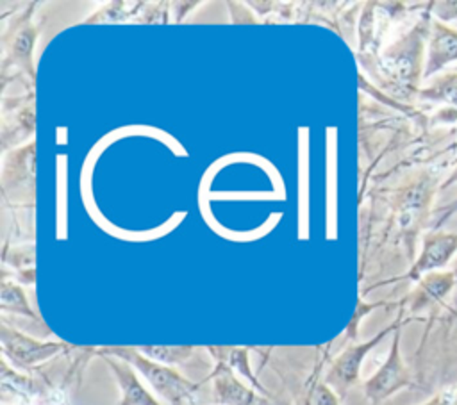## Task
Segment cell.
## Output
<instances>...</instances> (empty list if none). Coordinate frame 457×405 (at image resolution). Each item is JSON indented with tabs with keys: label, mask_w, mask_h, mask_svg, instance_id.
Listing matches in <instances>:
<instances>
[{
	"label": "cell",
	"mask_w": 457,
	"mask_h": 405,
	"mask_svg": "<svg viewBox=\"0 0 457 405\" xmlns=\"http://www.w3.org/2000/svg\"><path fill=\"white\" fill-rule=\"evenodd\" d=\"M2 307L5 310H11V312H16V314H21V316H29V318H36V314L32 312L23 291L14 285V284H4L2 285Z\"/></svg>",
	"instance_id": "5bb4252c"
},
{
	"label": "cell",
	"mask_w": 457,
	"mask_h": 405,
	"mask_svg": "<svg viewBox=\"0 0 457 405\" xmlns=\"http://www.w3.org/2000/svg\"><path fill=\"white\" fill-rule=\"evenodd\" d=\"M212 396L216 405H264L248 385L237 380L225 362H220L212 373Z\"/></svg>",
	"instance_id": "30bf717a"
},
{
	"label": "cell",
	"mask_w": 457,
	"mask_h": 405,
	"mask_svg": "<svg viewBox=\"0 0 457 405\" xmlns=\"http://www.w3.org/2000/svg\"><path fill=\"white\" fill-rule=\"evenodd\" d=\"M457 255V232L434 230L423 237L421 252L412 262L405 278L418 282L423 275L443 271Z\"/></svg>",
	"instance_id": "8992f818"
},
{
	"label": "cell",
	"mask_w": 457,
	"mask_h": 405,
	"mask_svg": "<svg viewBox=\"0 0 457 405\" xmlns=\"http://www.w3.org/2000/svg\"><path fill=\"white\" fill-rule=\"evenodd\" d=\"M453 70H455V71H457V66H455V68H453Z\"/></svg>",
	"instance_id": "603a6c76"
},
{
	"label": "cell",
	"mask_w": 457,
	"mask_h": 405,
	"mask_svg": "<svg viewBox=\"0 0 457 405\" xmlns=\"http://www.w3.org/2000/svg\"><path fill=\"white\" fill-rule=\"evenodd\" d=\"M428 7V4H427ZM430 7L423 11L420 21L412 27V30L403 36L384 57V68L389 73L395 87L402 95L418 93V84L423 79L425 64H423V52H425V39H428L430 32Z\"/></svg>",
	"instance_id": "6da1fadb"
},
{
	"label": "cell",
	"mask_w": 457,
	"mask_h": 405,
	"mask_svg": "<svg viewBox=\"0 0 457 405\" xmlns=\"http://www.w3.org/2000/svg\"><path fill=\"white\" fill-rule=\"evenodd\" d=\"M312 405H339V398L336 396V393L330 387H327L325 384H320L314 389Z\"/></svg>",
	"instance_id": "e0dca14e"
},
{
	"label": "cell",
	"mask_w": 457,
	"mask_h": 405,
	"mask_svg": "<svg viewBox=\"0 0 457 405\" xmlns=\"http://www.w3.org/2000/svg\"><path fill=\"white\" fill-rule=\"evenodd\" d=\"M0 339H2V346L4 351L20 366H34L37 362L48 360L50 357L57 355L59 351H62L66 346L62 343H55V341H36L32 337L23 335L21 332L9 328V326H2L0 332Z\"/></svg>",
	"instance_id": "52a82bcc"
},
{
	"label": "cell",
	"mask_w": 457,
	"mask_h": 405,
	"mask_svg": "<svg viewBox=\"0 0 457 405\" xmlns=\"http://www.w3.org/2000/svg\"><path fill=\"white\" fill-rule=\"evenodd\" d=\"M439 187L441 184L437 177L425 171L402 191L398 202V223L400 228L409 236V239H414L423 227L434 194Z\"/></svg>",
	"instance_id": "5b68a950"
},
{
	"label": "cell",
	"mask_w": 457,
	"mask_h": 405,
	"mask_svg": "<svg viewBox=\"0 0 457 405\" xmlns=\"http://www.w3.org/2000/svg\"><path fill=\"white\" fill-rule=\"evenodd\" d=\"M303 405H312V394L303 401Z\"/></svg>",
	"instance_id": "44dd1931"
},
{
	"label": "cell",
	"mask_w": 457,
	"mask_h": 405,
	"mask_svg": "<svg viewBox=\"0 0 457 405\" xmlns=\"http://www.w3.org/2000/svg\"><path fill=\"white\" fill-rule=\"evenodd\" d=\"M453 184H457V166H455L453 171L441 182V189H446V187H450V186H453Z\"/></svg>",
	"instance_id": "ffe728a7"
},
{
	"label": "cell",
	"mask_w": 457,
	"mask_h": 405,
	"mask_svg": "<svg viewBox=\"0 0 457 405\" xmlns=\"http://www.w3.org/2000/svg\"><path fill=\"white\" fill-rule=\"evenodd\" d=\"M137 350L143 355L150 357L152 360L166 364V366L179 364V362L189 359L193 353V346H141Z\"/></svg>",
	"instance_id": "4fadbf2b"
},
{
	"label": "cell",
	"mask_w": 457,
	"mask_h": 405,
	"mask_svg": "<svg viewBox=\"0 0 457 405\" xmlns=\"http://www.w3.org/2000/svg\"><path fill=\"white\" fill-rule=\"evenodd\" d=\"M105 357V362L109 364L112 375L118 380V385L121 389V400L118 405H162L154 394L148 393V389L139 382L136 369L123 362V360H114L112 357Z\"/></svg>",
	"instance_id": "8fae6325"
},
{
	"label": "cell",
	"mask_w": 457,
	"mask_h": 405,
	"mask_svg": "<svg viewBox=\"0 0 457 405\" xmlns=\"http://www.w3.org/2000/svg\"><path fill=\"white\" fill-rule=\"evenodd\" d=\"M412 385V376L400 351V328L393 332L389 353L382 366L364 382V394L371 405H378L396 391Z\"/></svg>",
	"instance_id": "277c9868"
},
{
	"label": "cell",
	"mask_w": 457,
	"mask_h": 405,
	"mask_svg": "<svg viewBox=\"0 0 457 405\" xmlns=\"http://www.w3.org/2000/svg\"><path fill=\"white\" fill-rule=\"evenodd\" d=\"M421 405H457V387H446Z\"/></svg>",
	"instance_id": "ac0fdd59"
},
{
	"label": "cell",
	"mask_w": 457,
	"mask_h": 405,
	"mask_svg": "<svg viewBox=\"0 0 457 405\" xmlns=\"http://www.w3.org/2000/svg\"><path fill=\"white\" fill-rule=\"evenodd\" d=\"M453 273H455V277H457V260H455V264H453V269H452Z\"/></svg>",
	"instance_id": "7402d4cb"
},
{
	"label": "cell",
	"mask_w": 457,
	"mask_h": 405,
	"mask_svg": "<svg viewBox=\"0 0 457 405\" xmlns=\"http://www.w3.org/2000/svg\"><path fill=\"white\" fill-rule=\"evenodd\" d=\"M453 62H457V29L437 18H432L423 79L441 71L445 73L446 68Z\"/></svg>",
	"instance_id": "ba28073f"
},
{
	"label": "cell",
	"mask_w": 457,
	"mask_h": 405,
	"mask_svg": "<svg viewBox=\"0 0 457 405\" xmlns=\"http://www.w3.org/2000/svg\"><path fill=\"white\" fill-rule=\"evenodd\" d=\"M455 285H457V277L452 269L432 271L423 275L418 280L411 296L405 298V302L409 303V310L418 312V310L441 305L446 300V296L453 291Z\"/></svg>",
	"instance_id": "9c48e42d"
},
{
	"label": "cell",
	"mask_w": 457,
	"mask_h": 405,
	"mask_svg": "<svg viewBox=\"0 0 457 405\" xmlns=\"http://www.w3.org/2000/svg\"><path fill=\"white\" fill-rule=\"evenodd\" d=\"M228 366L230 368H234V369H237L241 375H245L255 387H259L261 391H262V387L259 385V382H257V378L252 375V371H250V366H248V351L246 350H232L230 353H228Z\"/></svg>",
	"instance_id": "9a60e30c"
},
{
	"label": "cell",
	"mask_w": 457,
	"mask_h": 405,
	"mask_svg": "<svg viewBox=\"0 0 457 405\" xmlns=\"http://www.w3.org/2000/svg\"><path fill=\"white\" fill-rule=\"evenodd\" d=\"M382 305V302L380 303H371V305H359V309H357V312H355V316H353V321H352V325H350V335H355V326L359 325V321L362 319V316L364 314H368L370 310H373V309H377V307H380Z\"/></svg>",
	"instance_id": "d6986e66"
},
{
	"label": "cell",
	"mask_w": 457,
	"mask_h": 405,
	"mask_svg": "<svg viewBox=\"0 0 457 405\" xmlns=\"http://www.w3.org/2000/svg\"><path fill=\"white\" fill-rule=\"evenodd\" d=\"M418 95L421 100L443 103L445 109L457 111V71H445L430 86L421 87Z\"/></svg>",
	"instance_id": "7c38bea8"
},
{
	"label": "cell",
	"mask_w": 457,
	"mask_h": 405,
	"mask_svg": "<svg viewBox=\"0 0 457 405\" xmlns=\"http://www.w3.org/2000/svg\"><path fill=\"white\" fill-rule=\"evenodd\" d=\"M100 353L130 364L136 371H139L146 378V382L154 387V391L171 405H186L196 391V384L179 375L175 369H171V366L155 362L150 357L143 355L137 348L114 346V348H105Z\"/></svg>",
	"instance_id": "7a4b0ae2"
},
{
	"label": "cell",
	"mask_w": 457,
	"mask_h": 405,
	"mask_svg": "<svg viewBox=\"0 0 457 405\" xmlns=\"http://www.w3.org/2000/svg\"><path fill=\"white\" fill-rule=\"evenodd\" d=\"M430 12L436 14L437 20L450 23V21H457V2H430L428 4Z\"/></svg>",
	"instance_id": "2e32d148"
},
{
	"label": "cell",
	"mask_w": 457,
	"mask_h": 405,
	"mask_svg": "<svg viewBox=\"0 0 457 405\" xmlns=\"http://www.w3.org/2000/svg\"><path fill=\"white\" fill-rule=\"evenodd\" d=\"M403 319H402V312L400 316L391 323L387 325L386 328H382L378 334H375L371 339L364 341V343H359V344H352L348 346L345 351H341L336 360L332 362L328 373H327V378H325V385H328L332 391H336L337 394H343L359 380V375H361V366H362V360L364 357L378 344L382 343V339L386 335H389L391 332L398 330L402 326Z\"/></svg>",
	"instance_id": "3957f363"
}]
</instances>
